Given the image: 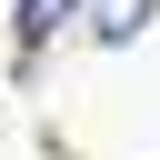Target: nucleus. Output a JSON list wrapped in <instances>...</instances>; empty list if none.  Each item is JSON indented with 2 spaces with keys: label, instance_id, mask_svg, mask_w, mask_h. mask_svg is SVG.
Masks as SVG:
<instances>
[{
  "label": "nucleus",
  "instance_id": "2",
  "mask_svg": "<svg viewBox=\"0 0 160 160\" xmlns=\"http://www.w3.org/2000/svg\"><path fill=\"white\" fill-rule=\"evenodd\" d=\"M70 10H80V0H20V40H50Z\"/></svg>",
  "mask_w": 160,
  "mask_h": 160
},
{
  "label": "nucleus",
  "instance_id": "1",
  "mask_svg": "<svg viewBox=\"0 0 160 160\" xmlns=\"http://www.w3.org/2000/svg\"><path fill=\"white\" fill-rule=\"evenodd\" d=\"M70 20H80L90 40H140V30H150V0H80Z\"/></svg>",
  "mask_w": 160,
  "mask_h": 160
}]
</instances>
